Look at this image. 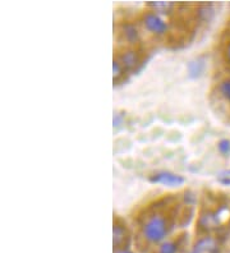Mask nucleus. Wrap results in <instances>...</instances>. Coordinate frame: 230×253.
I'll list each match as a JSON object with an SVG mask.
<instances>
[{
    "label": "nucleus",
    "instance_id": "obj_9",
    "mask_svg": "<svg viewBox=\"0 0 230 253\" xmlns=\"http://www.w3.org/2000/svg\"><path fill=\"white\" fill-rule=\"evenodd\" d=\"M206 65H207V63H206V59L203 56H196L188 63V76L193 80L202 77L206 71Z\"/></svg>",
    "mask_w": 230,
    "mask_h": 253
},
{
    "label": "nucleus",
    "instance_id": "obj_3",
    "mask_svg": "<svg viewBox=\"0 0 230 253\" xmlns=\"http://www.w3.org/2000/svg\"><path fill=\"white\" fill-rule=\"evenodd\" d=\"M141 22L143 27L150 32L151 35L156 37H164L168 35L170 26L169 22L164 18L163 16H160L157 13L152 12V10H144L141 16Z\"/></svg>",
    "mask_w": 230,
    "mask_h": 253
},
{
    "label": "nucleus",
    "instance_id": "obj_7",
    "mask_svg": "<svg viewBox=\"0 0 230 253\" xmlns=\"http://www.w3.org/2000/svg\"><path fill=\"white\" fill-rule=\"evenodd\" d=\"M119 62L122 63V65L126 68L127 72H133L138 68V65L141 64L142 58L139 51L133 47H128V49L123 50L122 53L118 56Z\"/></svg>",
    "mask_w": 230,
    "mask_h": 253
},
{
    "label": "nucleus",
    "instance_id": "obj_17",
    "mask_svg": "<svg viewBox=\"0 0 230 253\" xmlns=\"http://www.w3.org/2000/svg\"><path fill=\"white\" fill-rule=\"evenodd\" d=\"M124 118H126V114L124 111H115L113 117V126L114 129H120L123 128V124H124Z\"/></svg>",
    "mask_w": 230,
    "mask_h": 253
},
{
    "label": "nucleus",
    "instance_id": "obj_21",
    "mask_svg": "<svg viewBox=\"0 0 230 253\" xmlns=\"http://www.w3.org/2000/svg\"><path fill=\"white\" fill-rule=\"evenodd\" d=\"M113 253H136V252L131 247H123V248H118V250H114Z\"/></svg>",
    "mask_w": 230,
    "mask_h": 253
},
{
    "label": "nucleus",
    "instance_id": "obj_1",
    "mask_svg": "<svg viewBox=\"0 0 230 253\" xmlns=\"http://www.w3.org/2000/svg\"><path fill=\"white\" fill-rule=\"evenodd\" d=\"M172 229V216L166 210L157 207L148 211L146 216L142 217L138 225V235L148 247L156 248L160 243L168 239Z\"/></svg>",
    "mask_w": 230,
    "mask_h": 253
},
{
    "label": "nucleus",
    "instance_id": "obj_5",
    "mask_svg": "<svg viewBox=\"0 0 230 253\" xmlns=\"http://www.w3.org/2000/svg\"><path fill=\"white\" fill-rule=\"evenodd\" d=\"M150 182L153 184H161L168 188H179L185 183L184 176L173 173L170 170H159L150 175Z\"/></svg>",
    "mask_w": 230,
    "mask_h": 253
},
{
    "label": "nucleus",
    "instance_id": "obj_8",
    "mask_svg": "<svg viewBox=\"0 0 230 253\" xmlns=\"http://www.w3.org/2000/svg\"><path fill=\"white\" fill-rule=\"evenodd\" d=\"M122 36L129 45H137L141 40V32L133 22H124L120 27Z\"/></svg>",
    "mask_w": 230,
    "mask_h": 253
},
{
    "label": "nucleus",
    "instance_id": "obj_12",
    "mask_svg": "<svg viewBox=\"0 0 230 253\" xmlns=\"http://www.w3.org/2000/svg\"><path fill=\"white\" fill-rule=\"evenodd\" d=\"M215 14V9L212 4H199L196 9V17L201 22H210Z\"/></svg>",
    "mask_w": 230,
    "mask_h": 253
},
{
    "label": "nucleus",
    "instance_id": "obj_2",
    "mask_svg": "<svg viewBox=\"0 0 230 253\" xmlns=\"http://www.w3.org/2000/svg\"><path fill=\"white\" fill-rule=\"evenodd\" d=\"M223 224V209L219 207L216 210L203 209L199 211L196 222V230L201 234H212L216 232Z\"/></svg>",
    "mask_w": 230,
    "mask_h": 253
},
{
    "label": "nucleus",
    "instance_id": "obj_15",
    "mask_svg": "<svg viewBox=\"0 0 230 253\" xmlns=\"http://www.w3.org/2000/svg\"><path fill=\"white\" fill-rule=\"evenodd\" d=\"M216 147H218V151L221 156H224V158L230 156V139L221 138L218 145H216Z\"/></svg>",
    "mask_w": 230,
    "mask_h": 253
},
{
    "label": "nucleus",
    "instance_id": "obj_19",
    "mask_svg": "<svg viewBox=\"0 0 230 253\" xmlns=\"http://www.w3.org/2000/svg\"><path fill=\"white\" fill-rule=\"evenodd\" d=\"M223 55H224L225 62L230 65V40L225 43V47H224V51H223Z\"/></svg>",
    "mask_w": 230,
    "mask_h": 253
},
{
    "label": "nucleus",
    "instance_id": "obj_10",
    "mask_svg": "<svg viewBox=\"0 0 230 253\" xmlns=\"http://www.w3.org/2000/svg\"><path fill=\"white\" fill-rule=\"evenodd\" d=\"M181 241L179 238H168L163 243L155 248V253H179L181 252Z\"/></svg>",
    "mask_w": 230,
    "mask_h": 253
},
{
    "label": "nucleus",
    "instance_id": "obj_4",
    "mask_svg": "<svg viewBox=\"0 0 230 253\" xmlns=\"http://www.w3.org/2000/svg\"><path fill=\"white\" fill-rule=\"evenodd\" d=\"M221 242L214 234H201L190 244L189 253H220Z\"/></svg>",
    "mask_w": 230,
    "mask_h": 253
},
{
    "label": "nucleus",
    "instance_id": "obj_18",
    "mask_svg": "<svg viewBox=\"0 0 230 253\" xmlns=\"http://www.w3.org/2000/svg\"><path fill=\"white\" fill-rule=\"evenodd\" d=\"M196 195H194L192 191H187L184 193V201H185V204H187L188 206H189V205H193L194 202H196Z\"/></svg>",
    "mask_w": 230,
    "mask_h": 253
},
{
    "label": "nucleus",
    "instance_id": "obj_6",
    "mask_svg": "<svg viewBox=\"0 0 230 253\" xmlns=\"http://www.w3.org/2000/svg\"><path fill=\"white\" fill-rule=\"evenodd\" d=\"M129 244H131V233H129L127 224L122 219H119V217L114 219L113 248L114 250H118V248L129 247Z\"/></svg>",
    "mask_w": 230,
    "mask_h": 253
},
{
    "label": "nucleus",
    "instance_id": "obj_20",
    "mask_svg": "<svg viewBox=\"0 0 230 253\" xmlns=\"http://www.w3.org/2000/svg\"><path fill=\"white\" fill-rule=\"evenodd\" d=\"M168 134L169 136H173V138L170 139V142H177V141H179L182 138L181 132H178V130H170Z\"/></svg>",
    "mask_w": 230,
    "mask_h": 253
},
{
    "label": "nucleus",
    "instance_id": "obj_13",
    "mask_svg": "<svg viewBox=\"0 0 230 253\" xmlns=\"http://www.w3.org/2000/svg\"><path fill=\"white\" fill-rule=\"evenodd\" d=\"M218 91L219 93H220L221 97H223L230 106V77L223 78V80L219 82Z\"/></svg>",
    "mask_w": 230,
    "mask_h": 253
},
{
    "label": "nucleus",
    "instance_id": "obj_14",
    "mask_svg": "<svg viewBox=\"0 0 230 253\" xmlns=\"http://www.w3.org/2000/svg\"><path fill=\"white\" fill-rule=\"evenodd\" d=\"M126 68L123 67L122 63L119 62V59L114 58L113 60V80L114 84H118L123 77H124V73H126Z\"/></svg>",
    "mask_w": 230,
    "mask_h": 253
},
{
    "label": "nucleus",
    "instance_id": "obj_16",
    "mask_svg": "<svg viewBox=\"0 0 230 253\" xmlns=\"http://www.w3.org/2000/svg\"><path fill=\"white\" fill-rule=\"evenodd\" d=\"M216 180L224 187H230V169H223L216 174Z\"/></svg>",
    "mask_w": 230,
    "mask_h": 253
},
{
    "label": "nucleus",
    "instance_id": "obj_11",
    "mask_svg": "<svg viewBox=\"0 0 230 253\" xmlns=\"http://www.w3.org/2000/svg\"><path fill=\"white\" fill-rule=\"evenodd\" d=\"M148 9L157 13L160 16H169L175 9V4L172 1H150L147 3Z\"/></svg>",
    "mask_w": 230,
    "mask_h": 253
}]
</instances>
